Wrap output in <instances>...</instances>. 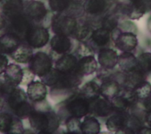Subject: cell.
<instances>
[{"label":"cell","instance_id":"cell-30","mask_svg":"<svg viewBox=\"0 0 151 134\" xmlns=\"http://www.w3.org/2000/svg\"><path fill=\"white\" fill-rule=\"evenodd\" d=\"M132 90L138 100H143L151 96V84L146 80L134 86Z\"/></svg>","mask_w":151,"mask_h":134},{"label":"cell","instance_id":"cell-13","mask_svg":"<svg viewBox=\"0 0 151 134\" xmlns=\"http://www.w3.org/2000/svg\"><path fill=\"white\" fill-rule=\"evenodd\" d=\"M113 113L110 100L105 98H99L90 101V113L99 117H107Z\"/></svg>","mask_w":151,"mask_h":134},{"label":"cell","instance_id":"cell-40","mask_svg":"<svg viewBox=\"0 0 151 134\" xmlns=\"http://www.w3.org/2000/svg\"><path fill=\"white\" fill-rule=\"evenodd\" d=\"M145 120L148 123L150 127L151 128V114H146L145 117Z\"/></svg>","mask_w":151,"mask_h":134},{"label":"cell","instance_id":"cell-8","mask_svg":"<svg viewBox=\"0 0 151 134\" xmlns=\"http://www.w3.org/2000/svg\"><path fill=\"white\" fill-rule=\"evenodd\" d=\"M24 14L28 19L36 24H40L48 14L44 2L38 0H24Z\"/></svg>","mask_w":151,"mask_h":134},{"label":"cell","instance_id":"cell-20","mask_svg":"<svg viewBox=\"0 0 151 134\" xmlns=\"http://www.w3.org/2000/svg\"><path fill=\"white\" fill-rule=\"evenodd\" d=\"M22 77V69L14 63L9 64L4 72V81L13 87H17L21 84Z\"/></svg>","mask_w":151,"mask_h":134},{"label":"cell","instance_id":"cell-35","mask_svg":"<svg viewBox=\"0 0 151 134\" xmlns=\"http://www.w3.org/2000/svg\"><path fill=\"white\" fill-rule=\"evenodd\" d=\"M23 71V77L21 81V85H28L29 82L33 81L35 74H33L29 68H24L22 69Z\"/></svg>","mask_w":151,"mask_h":134},{"label":"cell","instance_id":"cell-38","mask_svg":"<svg viewBox=\"0 0 151 134\" xmlns=\"http://www.w3.org/2000/svg\"><path fill=\"white\" fill-rule=\"evenodd\" d=\"M7 25H8V21L6 18L2 14H0V31L5 30V32H6Z\"/></svg>","mask_w":151,"mask_h":134},{"label":"cell","instance_id":"cell-18","mask_svg":"<svg viewBox=\"0 0 151 134\" xmlns=\"http://www.w3.org/2000/svg\"><path fill=\"white\" fill-rule=\"evenodd\" d=\"M2 11L7 21L24 14V0H5L2 7Z\"/></svg>","mask_w":151,"mask_h":134},{"label":"cell","instance_id":"cell-1","mask_svg":"<svg viewBox=\"0 0 151 134\" xmlns=\"http://www.w3.org/2000/svg\"><path fill=\"white\" fill-rule=\"evenodd\" d=\"M28 119L31 127L38 133H52L58 129L60 123L59 116L51 110L34 108Z\"/></svg>","mask_w":151,"mask_h":134},{"label":"cell","instance_id":"cell-11","mask_svg":"<svg viewBox=\"0 0 151 134\" xmlns=\"http://www.w3.org/2000/svg\"><path fill=\"white\" fill-rule=\"evenodd\" d=\"M47 94L46 85L40 81H32L28 84L27 95L28 99L34 103L42 102Z\"/></svg>","mask_w":151,"mask_h":134},{"label":"cell","instance_id":"cell-32","mask_svg":"<svg viewBox=\"0 0 151 134\" xmlns=\"http://www.w3.org/2000/svg\"><path fill=\"white\" fill-rule=\"evenodd\" d=\"M137 68L146 74L151 72V53L145 52L137 58Z\"/></svg>","mask_w":151,"mask_h":134},{"label":"cell","instance_id":"cell-5","mask_svg":"<svg viewBox=\"0 0 151 134\" xmlns=\"http://www.w3.org/2000/svg\"><path fill=\"white\" fill-rule=\"evenodd\" d=\"M111 40L116 47L122 52H131L136 48L138 43L135 33L123 31L118 27L111 31Z\"/></svg>","mask_w":151,"mask_h":134},{"label":"cell","instance_id":"cell-24","mask_svg":"<svg viewBox=\"0 0 151 134\" xmlns=\"http://www.w3.org/2000/svg\"><path fill=\"white\" fill-rule=\"evenodd\" d=\"M94 29L88 21L78 22L72 35V37L80 42H87L90 40Z\"/></svg>","mask_w":151,"mask_h":134},{"label":"cell","instance_id":"cell-16","mask_svg":"<svg viewBox=\"0 0 151 134\" xmlns=\"http://www.w3.org/2000/svg\"><path fill=\"white\" fill-rule=\"evenodd\" d=\"M97 60L103 69H112L117 64L118 55L113 49L104 47L99 50Z\"/></svg>","mask_w":151,"mask_h":134},{"label":"cell","instance_id":"cell-15","mask_svg":"<svg viewBox=\"0 0 151 134\" xmlns=\"http://www.w3.org/2000/svg\"><path fill=\"white\" fill-rule=\"evenodd\" d=\"M130 114L128 112L115 113L107 119L106 126L110 132L123 131L126 127Z\"/></svg>","mask_w":151,"mask_h":134},{"label":"cell","instance_id":"cell-37","mask_svg":"<svg viewBox=\"0 0 151 134\" xmlns=\"http://www.w3.org/2000/svg\"><path fill=\"white\" fill-rule=\"evenodd\" d=\"M143 105L146 113L151 114V96L143 100Z\"/></svg>","mask_w":151,"mask_h":134},{"label":"cell","instance_id":"cell-43","mask_svg":"<svg viewBox=\"0 0 151 134\" xmlns=\"http://www.w3.org/2000/svg\"><path fill=\"white\" fill-rule=\"evenodd\" d=\"M129 2H131V1H134V0H129Z\"/></svg>","mask_w":151,"mask_h":134},{"label":"cell","instance_id":"cell-25","mask_svg":"<svg viewBox=\"0 0 151 134\" xmlns=\"http://www.w3.org/2000/svg\"><path fill=\"white\" fill-rule=\"evenodd\" d=\"M32 48L27 43L22 42L17 50L9 56L19 63H28L33 56Z\"/></svg>","mask_w":151,"mask_h":134},{"label":"cell","instance_id":"cell-28","mask_svg":"<svg viewBox=\"0 0 151 134\" xmlns=\"http://www.w3.org/2000/svg\"><path fill=\"white\" fill-rule=\"evenodd\" d=\"M80 92L90 101L100 97V88L94 81H90L83 86Z\"/></svg>","mask_w":151,"mask_h":134},{"label":"cell","instance_id":"cell-14","mask_svg":"<svg viewBox=\"0 0 151 134\" xmlns=\"http://www.w3.org/2000/svg\"><path fill=\"white\" fill-rule=\"evenodd\" d=\"M22 41L15 34L5 32L0 36V53L10 55L14 53Z\"/></svg>","mask_w":151,"mask_h":134},{"label":"cell","instance_id":"cell-26","mask_svg":"<svg viewBox=\"0 0 151 134\" xmlns=\"http://www.w3.org/2000/svg\"><path fill=\"white\" fill-rule=\"evenodd\" d=\"M117 63L124 73H127L137 68V58L130 52H123L118 56Z\"/></svg>","mask_w":151,"mask_h":134},{"label":"cell","instance_id":"cell-34","mask_svg":"<svg viewBox=\"0 0 151 134\" xmlns=\"http://www.w3.org/2000/svg\"><path fill=\"white\" fill-rule=\"evenodd\" d=\"M77 55L79 56H84L87 55H93V49L88 46L86 43L80 42L77 47Z\"/></svg>","mask_w":151,"mask_h":134},{"label":"cell","instance_id":"cell-33","mask_svg":"<svg viewBox=\"0 0 151 134\" xmlns=\"http://www.w3.org/2000/svg\"><path fill=\"white\" fill-rule=\"evenodd\" d=\"M81 122L80 118L69 116L65 121V125L68 133H81L80 129Z\"/></svg>","mask_w":151,"mask_h":134},{"label":"cell","instance_id":"cell-19","mask_svg":"<svg viewBox=\"0 0 151 134\" xmlns=\"http://www.w3.org/2000/svg\"><path fill=\"white\" fill-rule=\"evenodd\" d=\"M111 40V32L104 28L99 27L94 30L89 42L92 46L100 49L107 47ZM99 49V50H100Z\"/></svg>","mask_w":151,"mask_h":134},{"label":"cell","instance_id":"cell-2","mask_svg":"<svg viewBox=\"0 0 151 134\" xmlns=\"http://www.w3.org/2000/svg\"><path fill=\"white\" fill-rule=\"evenodd\" d=\"M5 103L12 113L21 119L28 118L34 107L28 101L27 93L18 86L4 97Z\"/></svg>","mask_w":151,"mask_h":134},{"label":"cell","instance_id":"cell-29","mask_svg":"<svg viewBox=\"0 0 151 134\" xmlns=\"http://www.w3.org/2000/svg\"><path fill=\"white\" fill-rule=\"evenodd\" d=\"M119 17L112 11L106 14L99 21L100 27L104 28L111 32L117 27L119 25Z\"/></svg>","mask_w":151,"mask_h":134},{"label":"cell","instance_id":"cell-3","mask_svg":"<svg viewBox=\"0 0 151 134\" xmlns=\"http://www.w3.org/2000/svg\"><path fill=\"white\" fill-rule=\"evenodd\" d=\"M64 108L69 116L80 119L90 113V101L80 92L73 93L64 101Z\"/></svg>","mask_w":151,"mask_h":134},{"label":"cell","instance_id":"cell-41","mask_svg":"<svg viewBox=\"0 0 151 134\" xmlns=\"http://www.w3.org/2000/svg\"><path fill=\"white\" fill-rule=\"evenodd\" d=\"M5 1V0H0V2H1L2 1Z\"/></svg>","mask_w":151,"mask_h":134},{"label":"cell","instance_id":"cell-36","mask_svg":"<svg viewBox=\"0 0 151 134\" xmlns=\"http://www.w3.org/2000/svg\"><path fill=\"white\" fill-rule=\"evenodd\" d=\"M8 65V59L7 57L0 53V74L4 72L7 66Z\"/></svg>","mask_w":151,"mask_h":134},{"label":"cell","instance_id":"cell-39","mask_svg":"<svg viewBox=\"0 0 151 134\" xmlns=\"http://www.w3.org/2000/svg\"><path fill=\"white\" fill-rule=\"evenodd\" d=\"M5 100L4 97L0 94V112L2 110V109L5 106Z\"/></svg>","mask_w":151,"mask_h":134},{"label":"cell","instance_id":"cell-4","mask_svg":"<svg viewBox=\"0 0 151 134\" xmlns=\"http://www.w3.org/2000/svg\"><path fill=\"white\" fill-rule=\"evenodd\" d=\"M78 23L74 17L64 13H55L51 18V26L55 34L71 37Z\"/></svg>","mask_w":151,"mask_h":134},{"label":"cell","instance_id":"cell-12","mask_svg":"<svg viewBox=\"0 0 151 134\" xmlns=\"http://www.w3.org/2000/svg\"><path fill=\"white\" fill-rule=\"evenodd\" d=\"M109 0H84L83 4L84 12L90 17H100L109 10Z\"/></svg>","mask_w":151,"mask_h":134},{"label":"cell","instance_id":"cell-22","mask_svg":"<svg viewBox=\"0 0 151 134\" xmlns=\"http://www.w3.org/2000/svg\"><path fill=\"white\" fill-rule=\"evenodd\" d=\"M50 46L54 52L63 55L71 50L72 43L69 36L55 34L50 40Z\"/></svg>","mask_w":151,"mask_h":134},{"label":"cell","instance_id":"cell-31","mask_svg":"<svg viewBox=\"0 0 151 134\" xmlns=\"http://www.w3.org/2000/svg\"><path fill=\"white\" fill-rule=\"evenodd\" d=\"M73 0H48L51 10L55 13H65L69 8Z\"/></svg>","mask_w":151,"mask_h":134},{"label":"cell","instance_id":"cell-23","mask_svg":"<svg viewBox=\"0 0 151 134\" xmlns=\"http://www.w3.org/2000/svg\"><path fill=\"white\" fill-rule=\"evenodd\" d=\"M77 58L72 54L65 53L58 58L55 62V68L63 73L76 71Z\"/></svg>","mask_w":151,"mask_h":134},{"label":"cell","instance_id":"cell-7","mask_svg":"<svg viewBox=\"0 0 151 134\" xmlns=\"http://www.w3.org/2000/svg\"><path fill=\"white\" fill-rule=\"evenodd\" d=\"M28 68L35 75L41 78L52 69V58L45 52H37L28 62Z\"/></svg>","mask_w":151,"mask_h":134},{"label":"cell","instance_id":"cell-42","mask_svg":"<svg viewBox=\"0 0 151 134\" xmlns=\"http://www.w3.org/2000/svg\"><path fill=\"white\" fill-rule=\"evenodd\" d=\"M110 1H117V0H109Z\"/></svg>","mask_w":151,"mask_h":134},{"label":"cell","instance_id":"cell-9","mask_svg":"<svg viewBox=\"0 0 151 134\" xmlns=\"http://www.w3.org/2000/svg\"><path fill=\"white\" fill-rule=\"evenodd\" d=\"M8 21L6 32H9L18 36L22 42H25V36L33 24L24 13Z\"/></svg>","mask_w":151,"mask_h":134},{"label":"cell","instance_id":"cell-21","mask_svg":"<svg viewBox=\"0 0 151 134\" xmlns=\"http://www.w3.org/2000/svg\"><path fill=\"white\" fill-rule=\"evenodd\" d=\"M97 62L93 55L82 56L77 63L76 72L81 76L89 75L96 71Z\"/></svg>","mask_w":151,"mask_h":134},{"label":"cell","instance_id":"cell-6","mask_svg":"<svg viewBox=\"0 0 151 134\" xmlns=\"http://www.w3.org/2000/svg\"><path fill=\"white\" fill-rule=\"evenodd\" d=\"M49 40L48 29L42 25L33 24L25 36V43L32 49H39L45 46Z\"/></svg>","mask_w":151,"mask_h":134},{"label":"cell","instance_id":"cell-17","mask_svg":"<svg viewBox=\"0 0 151 134\" xmlns=\"http://www.w3.org/2000/svg\"><path fill=\"white\" fill-rule=\"evenodd\" d=\"M100 88V95L109 100L121 92V87L117 80L109 76L104 78Z\"/></svg>","mask_w":151,"mask_h":134},{"label":"cell","instance_id":"cell-10","mask_svg":"<svg viewBox=\"0 0 151 134\" xmlns=\"http://www.w3.org/2000/svg\"><path fill=\"white\" fill-rule=\"evenodd\" d=\"M0 132L8 134L24 133V129L21 119L13 113L1 111Z\"/></svg>","mask_w":151,"mask_h":134},{"label":"cell","instance_id":"cell-27","mask_svg":"<svg viewBox=\"0 0 151 134\" xmlns=\"http://www.w3.org/2000/svg\"><path fill=\"white\" fill-rule=\"evenodd\" d=\"M80 129L83 134H97L100 132V125L94 117L86 116L81 123Z\"/></svg>","mask_w":151,"mask_h":134}]
</instances>
